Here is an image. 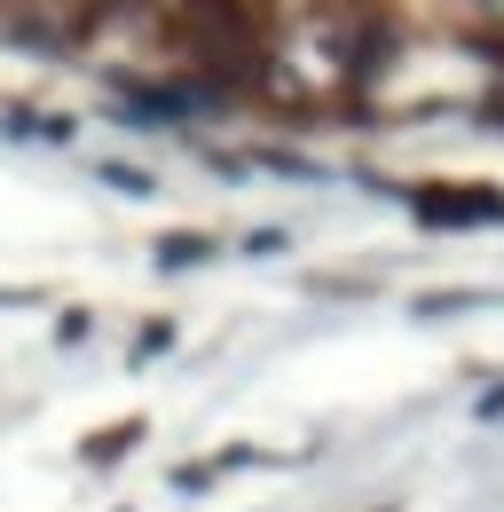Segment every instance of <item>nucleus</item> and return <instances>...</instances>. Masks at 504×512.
<instances>
[{"instance_id": "obj_1", "label": "nucleus", "mask_w": 504, "mask_h": 512, "mask_svg": "<svg viewBox=\"0 0 504 512\" xmlns=\"http://www.w3.org/2000/svg\"><path fill=\"white\" fill-rule=\"evenodd\" d=\"M418 213H434V221H441V213H497V197H489V190H473V197H465V190H426V197H418Z\"/></svg>"}]
</instances>
